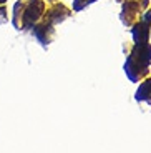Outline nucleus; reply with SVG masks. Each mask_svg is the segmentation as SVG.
<instances>
[{
  "mask_svg": "<svg viewBox=\"0 0 151 153\" xmlns=\"http://www.w3.org/2000/svg\"><path fill=\"white\" fill-rule=\"evenodd\" d=\"M151 62V45L148 42L135 43L133 50L130 52V57L126 60L125 72L133 82L143 80L148 75V67Z\"/></svg>",
  "mask_w": 151,
  "mask_h": 153,
  "instance_id": "nucleus-1",
  "label": "nucleus"
},
{
  "mask_svg": "<svg viewBox=\"0 0 151 153\" xmlns=\"http://www.w3.org/2000/svg\"><path fill=\"white\" fill-rule=\"evenodd\" d=\"M25 10L22 12V20H23V27L30 28L35 27V23L42 19L43 10H45V2L43 0H30L27 5H23Z\"/></svg>",
  "mask_w": 151,
  "mask_h": 153,
  "instance_id": "nucleus-2",
  "label": "nucleus"
},
{
  "mask_svg": "<svg viewBox=\"0 0 151 153\" xmlns=\"http://www.w3.org/2000/svg\"><path fill=\"white\" fill-rule=\"evenodd\" d=\"M148 0H125V5H123V23H126L128 27H131L133 23L138 22V15L141 17L143 10L146 8Z\"/></svg>",
  "mask_w": 151,
  "mask_h": 153,
  "instance_id": "nucleus-3",
  "label": "nucleus"
},
{
  "mask_svg": "<svg viewBox=\"0 0 151 153\" xmlns=\"http://www.w3.org/2000/svg\"><path fill=\"white\" fill-rule=\"evenodd\" d=\"M70 8L65 7L61 2H57V4H53L52 7L48 8V12L45 13V22L52 23V25H55V23L58 22H63L65 19H68L70 17Z\"/></svg>",
  "mask_w": 151,
  "mask_h": 153,
  "instance_id": "nucleus-4",
  "label": "nucleus"
},
{
  "mask_svg": "<svg viewBox=\"0 0 151 153\" xmlns=\"http://www.w3.org/2000/svg\"><path fill=\"white\" fill-rule=\"evenodd\" d=\"M133 37H135V43H143L150 40V32H151V22L146 19L138 20L136 23H133Z\"/></svg>",
  "mask_w": 151,
  "mask_h": 153,
  "instance_id": "nucleus-5",
  "label": "nucleus"
},
{
  "mask_svg": "<svg viewBox=\"0 0 151 153\" xmlns=\"http://www.w3.org/2000/svg\"><path fill=\"white\" fill-rule=\"evenodd\" d=\"M136 100H148L151 102V76L141 83V87L136 92Z\"/></svg>",
  "mask_w": 151,
  "mask_h": 153,
  "instance_id": "nucleus-6",
  "label": "nucleus"
},
{
  "mask_svg": "<svg viewBox=\"0 0 151 153\" xmlns=\"http://www.w3.org/2000/svg\"><path fill=\"white\" fill-rule=\"evenodd\" d=\"M91 2H93V0H75V5H73V8H75V10H81L85 5L91 4Z\"/></svg>",
  "mask_w": 151,
  "mask_h": 153,
  "instance_id": "nucleus-7",
  "label": "nucleus"
}]
</instances>
